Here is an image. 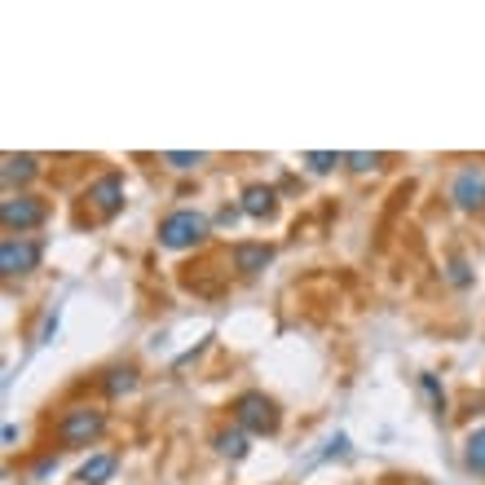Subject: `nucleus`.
Returning a JSON list of instances; mask_svg holds the SVG:
<instances>
[{"label": "nucleus", "mask_w": 485, "mask_h": 485, "mask_svg": "<svg viewBox=\"0 0 485 485\" xmlns=\"http://www.w3.org/2000/svg\"><path fill=\"white\" fill-rule=\"evenodd\" d=\"M212 234V221L195 208H177L160 221V243L168 252H186V247H199L204 238Z\"/></svg>", "instance_id": "obj_1"}, {"label": "nucleus", "mask_w": 485, "mask_h": 485, "mask_svg": "<svg viewBox=\"0 0 485 485\" xmlns=\"http://www.w3.org/2000/svg\"><path fill=\"white\" fill-rule=\"evenodd\" d=\"M102 432H107V411H102V406H66L62 420H57V441H62L66 450L93 446Z\"/></svg>", "instance_id": "obj_2"}, {"label": "nucleus", "mask_w": 485, "mask_h": 485, "mask_svg": "<svg viewBox=\"0 0 485 485\" xmlns=\"http://www.w3.org/2000/svg\"><path fill=\"white\" fill-rule=\"evenodd\" d=\"M45 216H49V204L36 199V195H9V199H0V225H4L9 238H27V230L45 225Z\"/></svg>", "instance_id": "obj_3"}, {"label": "nucleus", "mask_w": 485, "mask_h": 485, "mask_svg": "<svg viewBox=\"0 0 485 485\" xmlns=\"http://www.w3.org/2000/svg\"><path fill=\"white\" fill-rule=\"evenodd\" d=\"M234 424L243 432H273L278 429V406H273V397H265V393H238L234 397Z\"/></svg>", "instance_id": "obj_4"}, {"label": "nucleus", "mask_w": 485, "mask_h": 485, "mask_svg": "<svg viewBox=\"0 0 485 485\" xmlns=\"http://www.w3.org/2000/svg\"><path fill=\"white\" fill-rule=\"evenodd\" d=\"M40 256H45L40 238H9L4 234V243H0V273L4 278H22V273L40 270Z\"/></svg>", "instance_id": "obj_5"}, {"label": "nucleus", "mask_w": 485, "mask_h": 485, "mask_svg": "<svg viewBox=\"0 0 485 485\" xmlns=\"http://www.w3.org/2000/svg\"><path fill=\"white\" fill-rule=\"evenodd\" d=\"M450 204L459 212H481L485 208V168H459L450 177Z\"/></svg>", "instance_id": "obj_6"}, {"label": "nucleus", "mask_w": 485, "mask_h": 485, "mask_svg": "<svg viewBox=\"0 0 485 485\" xmlns=\"http://www.w3.org/2000/svg\"><path fill=\"white\" fill-rule=\"evenodd\" d=\"M89 204L98 208L102 221H110V216L124 208V177H119V172H102V177L89 186Z\"/></svg>", "instance_id": "obj_7"}, {"label": "nucleus", "mask_w": 485, "mask_h": 485, "mask_svg": "<svg viewBox=\"0 0 485 485\" xmlns=\"http://www.w3.org/2000/svg\"><path fill=\"white\" fill-rule=\"evenodd\" d=\"M40 177V160L36 155H4L0 160V181H4V190H22V186H31Z\"/></svg>", "instance_id": "obj_8"}, {"label": "nucleus", "mask_w": 485, "mask_h": 485, "mask_svg": "<svg viewBox=\"0 0 485 485\" xmlns=\"http://www.w3.org/2000/svg\"><path fill=\"white\" fill-rule=\"evenodd\" d=\"M230 261H234L238 273L252 278V273H261L273 261V247L270 243H234V247H230Z\"/></svg>", "instance_id": "obj_9"}, {"label": "nucleus", "mask_w": 485, "mask_h": 485, "mask_svg": "<svg viewBox=\"0 0 485 485\" xmlns=\"http://www.w3.org/2000/svg\"><path fill=\"white\" fill-rule=\"evenodd\" d=\"M238 208H243V216H256V221H265V216L278 212V195H273V186L252 181V186H243V195H238Z\"/></svg>", "instance_id": "obj_10"}, {"label": "nucleus", "mask_w": 485, "mask_h": 485, "mask_svg": "<svg viewBox=\"0 0 485 485\" xmlns=\"http://www.w3.org/2000/svg\"><path fill=\"white\" fill-rule=\"evenodd\" d=\"M115 468H119V459H115V455H89V459L80 463L75 481H80V485H107L110 477H115Z\"/></svg>", "instance_id": "obj_11"}, {"label": "nucleus", "mask_w": 485, "mask_h": 485, "mask_svg": "<svg viewBox=\"0 0 485 485\" xmlns=\"http://www.w3.org/2000/svg\"><path fill=\"white\" fill-rule=\"evenodd\" d=\"M137 384H142V376H137V367H110V371H102V393L107 397H128V393H137Z\"/></svg>", "instance_id": "obj_12"}, {"label": "nucleus", "mask_w": 485, "mask_h": 485, "mask_svg": "<svg viewBox=\"0 0 485 485\" xmlns=\"http://www.w3.org/2000/svg\"><path fill=\"white\" fill-rule=\"evenodd\" d=\"M247 437H252V432H243L238 424H234V429H221L216 432V455H225V459L238 463V459L247 455Z\"/></svg>", "instance_id": "obj_13"}, {"label": "nucleus", "mask_w": 485, "mask_h": 485, "mask_svg": "<svg viewBox=\"0 0 485 485\" xmlns=\"http://www.w3.org/2000/svg\"><path fill=\"white\" fill-rule=\"evenodd\" d=\"M463 463H468V472L485 477V429L468 432V441H463Z\"/></svg>", "instance_id": "obj_14"}, {"label": "nucleus", "mask_w": 485, "mask_h": 485, "mask_svg": "<svg viewBox=\"0 0 485 485\" xmlns=\"http://www.w3.org/2000/svg\"><path fill=\"white\" fill-rule=\"evenodd\" d=\"M300 163H305V172L323 177V172H331L335 163H344V155H340V151H309V155H300Z\"/></svg>", "instance_id": "obj_15"}, {"label": "nucleus", "mask_w": 485, "mask_h": 485, "mask_svg": "<svg viewBox=\"0 0 485 485\" xmlns=\"http://www.w3.org/2000/svg\"><path fill=\"white\" fill-rule=\"evenodd\" d=\"M160 160L168 163V168H177V172H195L199 163H208V155H204V151H195V155H190V151H163Z\"/></svg>", "instance_id": "obj_16"}, {"label": "nucleus", "mask_w": 485, "mask_h": 485, "mask_svg": "<svg viewBox=\"0 0 485 485\" xmlns=\"http://www.w3.org/2000/svg\"><path fill=\"white\" fill-rule=\"evenodd\" d=\"M446 278H450L455 287H472V265H468L463 256H450V261H446Z\"/></svg>", "instance_id": "obj_17"}, {"label": "nucleus", "mask_w": 485, "mask_h": 485, "mask_svg": "<svg viewBox=\"0 0 485 485\" xmlns=\"http://www.w3.org/2000/svg\"><path fill=\"white\" fill-rule=\"evenodd\" d=\"M344 163H349L353 172H376L379 163H384V155H367V151H353V155H344Z\"/></svg>", "instance_id": "obj_18"}, {"label": "nucleus", "mask_w": 485, "mask_h": 485, "mask_svg": "<svg viewBox=\"0 0 485 485\" xmlns=\"http://www.w3.org/2000/svg\"><path fill=\"white\" fill-rule=\"evenodd\" d=\"M420 388L429 393V402H432V411L441 415L446 411V393H441V384H437V376H420Z\"/></svg>", "instance_id": "obj_19"}, {"label": "nucleus", "mask_w": 485, "mask_h": 485, "mask_svg": "<svg viewBox=\"0 0 485 485\" xmlns=\"http://www.w3.org/2000/svg\"><path fill=\"white\" fill-rule=\"evenodd\" d=\"M335 455H349V437H344V432H335L323 450V459H335Z\"/></svg>", "instance_id": "obj_20"}, {"label": "nucleus", "mask_w": 485, "mask_h": 485, "mask_svg": "<svg viewBox=\"0 0 485 485\" xmlns=\"http://www.w3.org/2000/svg\"><path fill=\"white\" fill-rule=\"evenodd\" d=\"M54 472H57V455H49V459L36 463V481H45V477H54Z\"/></svg>", "instance_id": "obj_21"}, {"label": "nucleus", "mask_w": 485, "mask_h": 485, "mask_svg": "<svg viewBox=\"0 0 485 485\" xmlns=\"http://www.w3.org/2000/svg\"><path fill=\"white\" fill-rule=\"evenodd\" d=\"M238 216H243V208H238V204H234V208H221V212H216V225H225V230H230Z\"/></svg>", "instance_id": "obj_22"}, {"label": "nucleus", "mask_w": 485, "mask_h": 485, "mask_svg": "<svg viewBox=\"0 0 485 485\" xmlns=\"http://www.w3.org/2000/svg\"><path fill=\"white\" fill-rule=\"evenodd\" d=\"M54 335H57V309L49 314V318H45V326H40V344H49Z\"/></svg>", "instance_id": "obj_23"}]
</instances>
